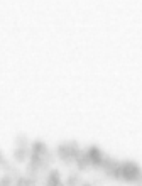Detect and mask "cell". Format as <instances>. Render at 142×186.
Here are the masks:
<instances>
[{"label":"cell","instance_id":"277c9868","mask_svg":"<svg viewBox=\"0 0 142 186\" xmlns=\"http://www.w3.org/2000/svg\"><path fill=\"white\" fill-rule=\"evenodd\" d=\"M10 178H4L2 181H0V186H10Z\"/></svg>","mask_w":142,"mask_h":186},{"label":"cell","instance_id":"7a4b0ae2","mask_svg":"<svg viewBox=\"0 0 142 186\" xmlns=\"http://www.w3.org/2000/svg\"><path fill=\"white\" fill-rule=\"evenodd\" d=\"M15 157H17L19 161H24V159H26V151H24V149L17 151V152H15Z\"/></svg>","mask_w":142,"mask_h":186},{"label":"cell","instance_id":"5b68a950","mask_svg":"<svg viewBox=\"0 0 142 186\" xmlns=\"http://www.w3.org/2000/svg\"><path fill=\"white\" fill-rule=\"evenodd\" d=\"M17 186H29V181H27V179H19Z\"/></svg>","mask_w":142,"mask_h":186},{"label":"cell","instance_id":"8992f818","mask_svg":"<svg viewBox=\"0 0 142 186\" xmlns=\"http://www.w3.org/2000/svg\"><path fill=\"white\" fill-rule=\"evenodd\" d=\"M85 186H90V184H85Z\"/></svg>","mask_w":142,"mask_h":186},{"label":"cell","instance_id":"3957f363","mask_svg":"<svg viewBox=\"0 0 142 186\" xmlns=\"http://www.w3.org/2000/svg\"><path fill=\"white\" fill-rule=\"evenodd\" d=\"M76 183H78V178H76V176H69L68 186H76Z\"/></svg>","mask_w":142,"mask_h":186},{"label":"cell","instance_id":"6da1fadb","mask_svg":"<svg viewBox=\"0 0 142 186\" xmlns=\"http://www.w3.org/2000/svg\"><path fill=\"white\" fill-rule=\"evenodd\" d=\"M118 176H122L124 179H129V181H134V179L139 178V168L135 164H124L122 169H118Z\"/></svg>","mask_w":142,"mask_h":186}]
</instances>
